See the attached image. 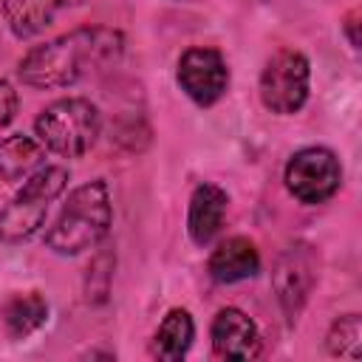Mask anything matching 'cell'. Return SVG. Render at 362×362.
I'll return each instance as SVG.
<instances>
[{
  "instance_id": "20",
  "label": "cell",
  "mask_w": 362,
  "mask_h": 362,
  "mask_svg": "<svg viewBox=\"0 0 362 362\" xmlns=\"http://www.w3.org/2000/svg\"><path fill=\"white\" fill-rule=\"evenodd\" d=\"M175 3H192V0H175Z\"/></svg>"
},
{
  "instance_id": "18",
  "label": "cell",
  "mask_w": 362,
  "mask_h": 362,
  "mask_svg": "<svg viewBox=\"0 0 362 362\" xmlns=\"http://www.w3.org/2000/svg\"><path fill=\"white\" fill-rule=\"evenodd\" d=\"M20 110V93L8 79H0V130H6Z\"/></svg>"
},
{
  "instance_id": "12",
  "label": "cell",
  "mask_w": 362,
  "mask_h": 362,
  "mask_svg": "<svg viewBox=\"0 0 362 362\" xmlns=\"http://www.w3.org/2000/svg\"><path fill=\"white\" fill-rule=\"evenodd\" d=\"M82 3L85 0H0V14L11 37L34 40Z\"/></svg>"
},
{
  "instance_id": "7",
  "label": "cell",
  "mask_w": 362,
  "mask_h": 362,
  "mask_svg": "<svg viewBox=\"0 0 362 362\" xmlns=\"http://www.w3.org/2000/svg\"><path fill=\"white\" fill-rule=\"evenodd\" d=\"M317 280H320V252L308 240H291L277 252L272 266V288L288 325H297Z\"/></svg>"
},
{
  "instance_id": "14",
  "label": "cell",
  "mask_w": 362,
  "mask_h": 362,
  "mask_svg": "<svg viewBox=\"0 0 362 362\" xmlns=\"http://www.w3.org/2000/svg\"><path fill=\"white\" fill-rule=\"evenodd\" d=\"M195 342V320L187 308H170L150 339V356L161 362H181Z\"/></svg>"
},
{
  "instance_id": "9",
  "label": "cell",
  "mask_w": 362,
  "mask_h": 362,
  "mask_svg": "<svg viewBox=\"0 0 362 362\" xmlns=\"http://www.w3.org/2000/svg\"><path fill=\"white\" fill-rule=\"evenodd\" d=\"M209 348L215 359L249 362L263 354V334L243 308L223 305L209 322Z\"/></svg>"
},
{
  "instance_id": "4",
  "label": "cell",
  "mask_w": 362,
  "mask_h": 362,
  "mask_svg": "<svg viewBox=\"0 0 362 362\" xmlns=\"http://www.w3.org/2000/svg\"><path fill=\"white\" fill-rule=\"evenodd\" d=\"M68 181L71 173L62 164H42L34 170L14 198L0 209V243L20 246L31 240L45 226L51 204L68 189Z\"/></svg>"
},
{
  "instance_id": "15",
  "label": "cell",
  "mask_w": 362,
  "mask_h": 362,
  "mask_svg": "<svg viewBox=\"0 0 362 362\" xmlns=\"http://www.w3.org/2000/svg\"><path fill=\"white\" fill-rule=\"evenodd\" d=\"M45 153L48 150L40 144L37 136L11 133L0 139V181H8V184L25 181L34 170L45 164Z\"/></svg>"
},
{
  "instance_id": "6",
  "label": "cell",
  "mask_w": 362,
  "mask_h": 362,
  "mask_svg": "<svg viewBox=\"0 0 362 362\" xmlns=\"http://www.w3.org/2000/svg\"><path fill=\"white\" fill-rule=\"evenodd\" d=\"M342 161L325 144H308L288 156L283 167L286 192L303 206L328 204L342 187Z\"/></svg>"
},
{
  "instance_id": "17",
  "label": "cell",
  "mask_w": 362,
  "mask_h": 362,
  "mask_svg": "<svg viewBox=\"0 0 362 362\" xmlns=\"http://www.w3.org/2000/svg\"><path fill=\"white\" fill-rule=\"evenodd\" d=\"M325 351L337 359H359L362 356V317L356 311L334 317L325 331Z\"/></svg>"
},
{
  "instance_id": "8",
  "label": "cell",
  "mask_w": 362,
  "mask_h": 362,
  "mask_svg": "<svg viewBox=\"0 0 362 362\" xmlns=\"http://www.w3.org/2000/svg\"><path fill=\"white\" fill-rule=\"evenodd\" d=\"M175 82L181 93L198 107H215L232 85V71L221 48L189 45L175 62Z\"/></svg>"
},
{
  "instance_id": "13",
  "label": "cell",
  "mask_w": 362,
  "mask_h": 362,
  "mask_svg": "<svg viewBox=\"0 0 362 362\" xmlns=\"http://www.w3.org/2000/svg\"><path fill=\"white\" fill-rule=\"evenodd\" d=\"M48 314H51V305L40 291H14L0 308L3 331L14 342L34 337L48 322Z\"/></svg>"
},
{
  "instance_id": "5",
  "label": "cell",
  "mask_w": 362,
  "mask_h": 362,
  "mask_svg": "<svg viewBox=\"0 0 362 362\" xmlns=\"http://www.w3.org/2000/svg\"><path fill=\"white\" fill-rule=\"evenodd\" d=\"M260 105L274 116H294L311 96V62L300 48H277L257 76Z\"/></svg>"
},
{
  "instance_id": "11",
  "label": "cell",
  "mask_w": 362,
  "mask_h": 362,
  "mask_svg": "<svg viewBox=\"0 0 362 362\" xmlns=\"http://www.w3.org/2000/svg\"><path fill=\"white\" fill-rule=\"evenodd\" d=\"M260 269H263L260 249L246 235H232L221 240L206 257V274L218 286H235V283L252 280L260 274Z\"/></svg>"
},
{
  "instance_id": "2",
  "label": "cell",
  "mask_w": 362,
  "mask_h": 362,
  "mask_svg": "<svg viewBox=\"0 0 362 362\" xmlns=\"http://www.w3.org/2000/svg\"><path fill=\"white\" fill-rule=\"evenodd\" d=\"M113 226V195L105 178H90L74 187L59 206V215L45 229V249L59 257H76L110 235Z\"/></svg>"
},
{
  "instance_id": "10",
  "label": "cell",
  "mask_w": 362,
  "mask_h": 362,
  "mask_svg": "<svg viewBox=\"0 0 362 362\" xmlns=\"http://www.w3.org/2000/svg\"><path fill=\"white\" fill-rule=\"evenodd\" d=\"M229 212V192L215 181H201L189 192L187 204V235L198 249L215 243L226 223Z\"/></svg>"
},
{
  "instance_id": "3",
  "label": "cell",
  "mask_w": 362,
  "mask_h": 362,
  "mask_svg": "<svg viewBox=\"0 0 362 362\" xmlns=\"http://www.w3.org/2000/svg\"><path fill=\"white\" fill-rule=\"evenodd\" d=\"M34 136L54 156L82 158L102 136V110L85 96L54 99L37 113Z\"/></svg>"
},
{
  "instance_id": "1",
  "label": "cell",
  "mask_w": 362,
  "mask_h": 362,
  "mask_svg": "<svg viewBox=\"0 0 362 362\" xmlns=\"http://www.w3.org/2000/svg\"><path fill=\"white\" fill-rule=\"evenodd\" d=\"M122 54L124 34L119 28L79 25L28 48L17 62V79L34 90H62L113 68Z\"/></svg>"
},
{
  "instance_id": "19",
  "label": "cell",
  "mask_w": 362,
  "mask_h": 362,
  "mask_svg": "<svg viewBox=\"0 0 362 362\" xmlns=\"http://www.w3.org/2000/svg\"><path fill=\"white\" fill-rule=\"evenodd\" d=\"M339 28H342V34H345L348 45H351L354 51H359V8H351V11L342 17Z\"/></svg>"
},
{
  "instance_id": "16",
  "label": "cell",
  "mask_w": 362,
  "mask_h": 362,
  "mask_svg": "<svg viewBox=\"0 0 362 362\" xmlns=\"http://www.w3.org/2000/svg\"><path fill=\"white\" fill-rule=\"evenodd\" d=\"M113 269H116V252L110 243H99L90 263H88V272H85V283H82V291H85V300L90 305H105L110 300V288H113Z\"/></svg>"
}]
</instances>
